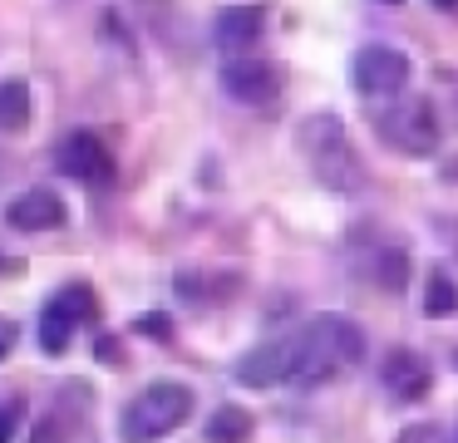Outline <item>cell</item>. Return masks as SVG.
Segmentation results:
<instances>
[{
	"label": "cell",
	"mask_w": 458,
	"mask_h": 443,
	"mask_svg": "<svg viewBox=\"0 0 458 443\" xmlns=\"http://www.w3.org/2000/svg\"><path fill=\"white\" fill-rule=\"evenodd\" d=\"M365 360V330L350 315H316L291 330V384H330Z\"/></svg>",
	"instance_id": "1"
},
{
	"label": "cell",
	"mask_w": 458,
	"mask_h": 443,
	"mask_svg": "<svg viewBox=\"0 0 458 443\" xmlns=\"http://www.w3.org/2000/svg\"><path fill=\"white\" fill-rule=\"evenodd\" d=\"M192 413V389L178 379H158L148 389H139L119 413V439L123 443H158L173 429H182Z\"/></svg>",
	"instance_id": "2"
},
{
	"label": "cell",
	"mask_w": 458,
	"mask_h": 443,
	"mask_svg": "<svg viewBox=\"0 0 458 443\" xmlns=\"http://www.w3.org/2000/svg\"><path fill=\"white\" fill-rule=\"evenodd\" d=\"M301 153H306L310 173L326 187H355L360 183V163L355 148H350L345 128H340L335 114H310L301 124Z\"/></svg>",
	"instance_id": "3"
},
{
	"label": "cell",
	"mask_w": 458,
	"mask_h": 443,
	"mask_svg": "<svg viewBox=\"0 0 458 443\" xmlns=\"http://www.w3.org/2000/svg\"><path fill=\"white\" fill-rule=\"evenodd\" d=\"M94 311H99V305H94V291L84 281L55 291L50 301H45V311H40V350L45 354H64L70 340H74V330L94 320Z\"/></svg>",
	"instance_id": "4"
},
{
	"label": "cell",
	"mask_w": 458,
	"mask_h": 443,
	"mask_svg": "<svg viewBox=\"0 0 458 443\" xmlns=\"http://www.w3.org/2000/svg\"><path fill=\"white\" fill-rule=\"evenodd\" d=\"M222 89H227L232 104L261 108V104H276V94L286 89V74H281L276 59L237 55V59H227V69H222Z\"/></svg>",
	"instance_id": "5"
},
{
	"label": "cell",
	"mask_w": 458,
	"mask_h": 443,
	"mask_svg": "<svg viewBox=\"0 0 458 443\" xmlns=\"http://www.w3.org/2000/svg\"><path fill=\"white\" fill-rule=\"evenodd\" d=\"M409 84V55L394 45H379L369 39L365 49L355 55V89L365 98H389Z\"/></svg>",
	"instance_id": "6"
},
{
	"label": "cell",
	"mask_w": 458,
	"mask_h": 443,
	"mask_svg": "<svg viewBox=\"0 0 458 443\" xmlns=\"http://www.w3.org/2000/svg\"><path fill=\"white\" fill-rule=\"evenodd\" d=\"M55 163H60L64 177H74V183H89V187H99V183H109V177H114L109 148H104L99 133H89V128L60 138V143H55Z\"/></svg>",
	"instance_id": "7"
},
{
	"label": "cell",
	"mask_w": 458,
	"mask_h": 443,
	"mask_svg": "<svg viewBox=\"0 0 458 443\" xmlns=\"http://www.w3.org/2000/svg\"><path fill=\"white\" fill-rule=\"evenodd\" d=\"M379 133H385L394 148H404V153H428V148L438 143L434 108H428L424 98H409V108H399V114H385V118H379Z\"/></svg>",
	"instance_id": "8"
},
{
	"label": "cell",
	"mask_w": 458,
	"mask_h": 443,
	"mask_svg": "<svg viewBox=\"0 0 458 443\" xmlns=\"http://www.w3.org/2000/svg\"><path fill=\"white\" fill-rule=\"evenodd\" d=\"M237 384H251V389L291 384V335H281V340H267V345H257L251 354H242Z\"/></svg>",
	"instance_id": "9"
},
{
	"label": "cell",
	"mask_w": 458,
	"mask_h": 443,
	"mask_svg": "<svg viewBox=\"0 0 458 443\" xmlns=\"http://www.w3.org/2000/svg\"><path fill=\"white\" fill-rule=\"evenodd\" d=\"M261 30H267V15H261L257 5H227L217 20H212V39H217V49H227L232 59L247 55V49H257Z\"/></svg>",
	"instance_id": "10"
},
{
	"label": "cell",
	"mask_w": 458,
	"mask_h": 443,
	"mask_svg": "<svg viewBox=\"0 0 458 443\" xmlns=\"http://www.w3.org/2000/svg\"><path fill=\"white\" fill-rule=\"evenodd\" d=\"M5 222L15 226V232H55V226L64 222V202L50 192V187H30V192H21L11 207H5Z\"/></svg>",
	"instance_id": "11"
},
{
	"label": "cell",
	"mask_w": 458,
	"mask_h": 443,
	"mask_svg": "<svg viewBox=\"0 0 458 443\" xmlns=\"http://www.w3.org/2000/svg\"><path fill=\"white\" fill-rule=\"evenodd\" d=\"M428 384H434V364H428L424 354L389 350V360H385V389L394 394V399L414 404V399H424V394H428Z\"/></svg>",
	"instance_id": "12"
},
{
	"label": "cell",
	"mask_w": 458,
	"mask_h": 443,
	"mask_svg": "<svg viewBox=\"0 0 458 443\" xmlns=\"http://www.w3.org/2000/svg\"><path fill=\"white\" fill-rule=\"evenodd\" d=\"M35 124V94L25 79H0V133H25Z\"/></svg>",
	"instance_id": "13"
},
{
	"label": "cell",
	"mask_w": 458,
	"mask_h": 443,
	"mask_svg": "<svg viewBox=\"0 0 458 443\" xmlns=\"http://www.w3.org/2000/svg\"><path fill=\"white\" fill-rule=\"evenodd\" d=\"M369 276H375L379 291H399L409 276V251L399 242H379L375 251H369Z\"/></svg>",
	"instance_id": "14"
},
{
	"label": "cell",
	"mask_w": 458,
	"mask_h": 443,
	"mask_svg": "<svg viewBox=\"0 0 458 443\" xmlns=\"http://www.w3.org/2000/svg\"><path fill=\"white\" fill-rule=\"evenodd\" d=\"M251 439V413L237 404H222L208 419V443H247Z\"/></svg>",
	"instance_id": "15"
},
{
	"label": "cell",
	"mask_w": 458,
	"mask_h": 443,
	"mask_svg": "<svg viewBox=\"0 0 458 443\" xmlns=\"http://www.w3.org/2000/svg\"><path fill=\"white\" fill-rule=\"evenodd\" d=\"M74 433H80V413L64 409V394H60V404L30 429V443H70Z\"/></svg>",
	"instance_id": "16"
},
{
	"label": "cell",
	"mask_w": 458,
	"mask_h": 443,
	"mask_svg": "<svg viewBox=\"0 0 458 443\" xmlns=\"http://www.w3.org/2000/svg\"><path fill=\"white\" fill-rule=\"evenodd\" d=\"M458 311V285L448 271H428V285H424V315H454Z\"/></svg>",
	"instance_id": "17"
},
{
	"label": "cell",
	"mask_w": 458,
	"mask_h": 443,
	"mask_svg": "<svg viewBox=\"0 0 458 443\" xmlns=\"http://www.w3.org/2000/svg\"><path fill=\"white\" fill-rule=\"evenodd\" d=\"M399 443H448V439H444L438 423H409V429L399 433Z\"/></svg>",
	"instance_id": "18"
},
{
	"label": "cell",
	"mask_w": 458,
	"mask_h": 443,
	"mask_svg": "<svg viewBox=\"0 0 458 443\" xmlns=\"http://www.w3.org/2000/svg\"><path fill=\"white\" fill-rule=\"evenodd\" d=\"M21 419H25V409H21V404H0V443H11L15 439V429H21Z\"/></svg>",
	"instance_id": "19"
},
{
	"label": "cell",
	"mask_w": 458,
	"mask_h": 443,
	"mask_svg": "<svg viewBox=\"0 0 458 443\" xmlns=\"http://www.w3.org/2000/svg\"><path fill=\"white\" fill-rule=\"evenodd\" d=\"M15 335H21V330H15L11 320H0V360H5V354L15 350Z\"/></svg>",
	"instance_id": "20"
},
{
	"label": "cell",
	"mask_w": 458,
	"mask_h": 443,
	"mask_svg": "<svg viewBox=\"0 0 458 443\" xmlns=\"http://www.w3.org/2000/svg\"><path fill=\"white\" fill-rule=\"evenodd\" d=\"M139 330H143V335H168V320H163V315H143Z\"/></svg>",
	"instance_id": "21"
},
{
	"label": "cell",
	"mask_w": 458,
	"mask_h": 443,
	"mask_svg": "<svg viewBox=\"0 0 458 443\" xmlns=\"http://www.w3.org/2000/svg\"><path fill=\"white\" fill-rule=\"evenodd\" d=\"M434 5H438V10H448V15H454V10H458V0H434Z\"/></svg>",
	"instance_id": "22"
},
{
	"label": "cell",
	"mask_w": 458,
	"mask_h": 443,
	"mask_svg": "<svg viewBox=\"0 0 458 443\" xmlns=\"http://www.w3.org/2000/svg\"><path fill=\"white\" fill-rule=\"evenodd\" d=\"M379 5H404V0H379Z\"/></svg>",
	"instance_id": "23"
}]
</instances>
